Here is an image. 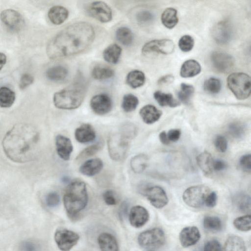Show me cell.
Returning a JSON list of instances; mask_svg holds the SVG:
<instances>
[{"mask_svg": "<svg viewBox=\"0 0 251 251\" xmlns=\"http://www.w3.org/2000/svg\"><path fill=\"white\" fill-rule=\"evenodd\" d=\"M104 202L109 205H114L117 203V199L114 192L111 190H106L103 194Z\"/></svg>", "mask_w": 251, "mask_h": 251, "instance_id": "53", "label": "cell"}, {"mask_svg": "<svg viewBox=\"0 0 251 251\" xmlns=\"http://www.w3.org/2000/svg\"><path fill=\"white\" fill-rule=\"evenodd\" d=\"M174 77L172 75H168L162 76L158 80V84L160 85H163L169 83H171L173 81Z\"/></svg>", "mask_w": 251, "mask_h": 251, "instance_id": "58", "label": "cell"}, {"mask_svg": "<svg viewBox=\"0 0 251 251\" xmlns=\"http://www.w3.org/2000/svg\"><path fill=\"white\" fill-rule=\"evenodd\" d=\"M48 16L50 21L53 24L59 25L63 23L68 18L69 12L62 6L55 5L50 9Z\"/></svg>", "mask_w": 251, "mask_h": 251, "instance_id": "23", "label": "cell"}, {"mask_svg": "<svg viewBox=\"0 0 251 251\" xmlns=\"http://www.w3.org/2000/svg\"><path fill=\"white\" fill-rule=\"evenodd\" d=\"M149 218L148 211L142 206H134L130 211L129 221L133 227L139 228L143 226L148 222Z\"/></svg>", "mask_w": 251, "mask_h": 251, "instance_id": "17", "label": "cell"}, {"mask_svg": "<svg viewBox=\"0 0 251 251\" xmlns=\"http://www.w3.org/2000/svg\"><path fill=\"white\" fill-rule=\"evenodd\" d=\"M201 71L199 63L195 60L185 61L181 66L180 74L183 77H191L198 75Z\"/></svg>", "mask_w": 251, "mask_h": 251, "instance_id": "26", "label": "cell"}, {"mask_svg": "<svg viewBox=\"0 0 251 251\" xmlns=\"http://www.w3.org/2000/svg\"><path fill=\"white\" fill-rule=\"evenodd\" d=\"M136 18L139 24H147L153 20V16L149 11L142 10L137 13Z\"/></svg>", "mask_w": 251, "mask_h": 251, "instance_id": "47", "label": "cell"}, {"mask_svg": "<svg viewBox=\"0 0 251 251\" xmlns=\"http://www.w3.org/2000/svg\"><path fill=\"white\" fill-rule=\"evenodd\" d=\"M15 93L7 87L0 88V106L8 108L12 105L15 100Z\"/></svg>", "mask_w": 251, "mask_h": 251, "instance_id": "33", "label": "cell"}, {"mask_svg": "<svg viewBox=\"0 0 251 251\" xmlns=\"http://www.w3.org/2000/svg\"><path fill=\"white\" fill-rule=\"evenodd\" d=\"M103 143L100 142L90 146L82 151L76 157L77 161H82L97 153L102 148Z\"/></svg>", "mask_w": 251, "mask_h": 251, "instance_id": "41", "label": "cell"}, {"mask_svg": "<svg viewBox=\"0 0 251 251\" xmlns=\"http://www.w3.org/2000/svg\"><path fill=\"white\" fill-rule=\"evenodd\" d=\"M39 141V133L31 124L15 125L5 135L2 142L8 158L17 163L30 162L34 158Z\"/></svg>", "mask_w": 251, "mask_h": 251, "instance_id": "2", "label": "cell"}, {"mask_svg": "<svg viewBox=\"0 0 251 251\" xmlns=\"http://www.w3.org/2000/svg\"><path fill=\"white\" fill-rule=\"evenodd\" d=\"M203 227L209 230L220 231L223 227L221 219L216 216H205L203 220Z\"/></svg>", "mask_w": 251, "mask_h": 251, "instance_id": "39", "label": "cell"}, {"mask_svg": "<svg viewBox=\"0 0 251 251\" xmlns=\"http://www.w3.org/2000/svg\"><path fill=\"white\" fill-rule=\"evenodd\" d=\"M95 37V30L90 24L84 22L74 23L52 38L47 47V53L51 59L78 54L92 44Z\"/></svg>", "mask_w": 251, "mask_h": 251, "instance_id": "1", "label": "cell"}, {"mask_svg": "<svg viewBox=\"0 0 251 251\" xmlns=\"http://www.w3.org/2000/svg\"><path fill=\"white\" fill-rule=\"evenodd\" d=\"M143 194L151 205L156 208H161L168 203L167 195L164 190L159 186L146 187L143 190Z\"/></svg>", "mask_w": 251, "mask_h": 251, "instance_id": "14", "label": "cell"}, {"mask_svg": "<svg viewBox=\"0 0 251 251\" xmlns=\"http://www.w3.org/2000/svg\"><path fill=\"white\" fill-rule=\"evenodd\" d=\"M88 200L85 183L75 180L68 186L63 197V202L68 215L75 217L86 206Z\"/></svg>", "mask_w": 251, "mask_h": 251, "instance_id": "3", "label": "cell"}, {"mask_svg": "<svg viewBox=\"0 0 251 251\" xmlns=\"http://www.w3.org/2000/svg\"><path fill=\"white\" fill-rule=\"evenodd\" d=\"M203 251H222L221 246L217 240H211L205 243Z\"/></svg>", "mask_w": 251, "mask_h": 251, "instance_id": "52", "label": "cell"}, {"mask_svg": "<svg viewBox=\"0 0 251 251\" xmlns=\"http://www.w3.org/2000/svg\"><path fill=\"white\" fill-rule=\"evenodd\" d=\"M115 35L118 41L124 46H128L133 43V34L132 31L127 27L122 26L118 28Z\"/></svg>", "mask_w": 251, "mask_h": 251, "instance_id": "34", "label": "cell"}, {"mask_svg": "<svg viewBox=\"0 0 251 251\" xmlns=\"http://www.w3.org/2000/svg\"><path fill=\"white\" fill-rule=\"evenodd\" d=\"M0 19L9 30L14 32L21 30L25 25L24 19L22 15L18 11L11 9L1 11L0 14Z\"/></svg>", "mask_w": 251, "mask_h": 251, "instance_id": "13", "label": "cell"}, {"mask_svg": "<svg viewBox=\"0 0 251 251\" xmlns=\"http://www.w3.org/2000/svg\"><path fill=\"white\" fill-rule=\"evenodd\" d=\"M153 97L158 103L161 106L175 107L180 105L179 102L175 99L171 94L165 93L157 91L154 92Z\"/></svg>", "mask_w": 251, "mask_h": 251, "instance_id": "29", "label": "cell"}, {"mask_svg": "<svg viewBox=\"0 0 251 251\" xmlns=\"http://www.w3.org/2000/svg\"><path fill=\"white\" fill-rule=\"evenodd\" d=\"M59 196L56 192H50L46 197V204L50 207H56L59 204Z\"/></svg>", "mask_w": 251, "mask_h": 251, "instance_id": "49", "label": "cell"}, {"mask_svg": "<svg viewBox=\"0 0 251 251\" xmlns=\"http://www.w3.org/2000/svg\"><path fill=\"white\" fill-rule=\"evenodd\" d=\"M68 74V70L64 66L60 65L50 68L46 73L47 78L53 81L64 80L67 76Z\"/></svg>", "mask_w": 251, "mask_h": 251, "instance_id": "31", "label": "cell"}, {"mask_svg": "<svg viewBox=\"0 0 251 251\" xmlns=\"http://www.w3.org/2000/svg\"><path fill=\"white\" fill-rule=\"evenodd\" d=\"M34 81L33 76L29 74H23L20 79L19 88L22 89H25L30 85Z\"/></svg>", "mask_w": 251, "mask_h": 251, "instance_id": "50", "label": "cell"}, {"mask_svg": "<svg viewBox=\"0 0 251 251\" xmlns=\"http://www.w3.org/2000/svg\"><path fill=\"white\" fill-rule=\"evenodd\" d=\"M137 132V128L134 125L130 123H127L123 125L120 132L129 140L133 138L136 135Z\"/></svg>", "mask_w": 251, "mask_h": 251, "instance_id": "46", "label": "cell"}, {"mask_svg": "<svg viewBox=\"0 0 251 251\" xmlns=\"http://www.w3.org/2000/svg\"><path fill=\"white\" fill-rule=\"evenodd\" d=\"M233 225L238 230L248 231L251 230V215H246L236 218L233 221Z\"/></svg>", "mask_w": 251, "mask_h": 251, "instance_id": "43", "label": "cell"}, {"mask_svg": "<svg viewBox=\"0 0 251 251\" xmlns=\"http://www.w3.org/2000/svg\"><path fill=\"white\" fill-rule=\"evenodd\" d=\"M200 238L199 230L194 226L183 228L179 235L180 243L184 248L194 245L199 241Z\"/></svg>", "mask_w": 251, "mask_h": 251, "instance_id": "16", "label": "cell"}, {"mask_svg": "<svg viewBox=\"0 0 251 251\" xmlns=\"http://www.w3.org/2000/svg\"><path fill=\"white\" fill-rule=\"evenodd\" d=\"M210 192V189L207 186H193L185 190L182 198L187 205L193 208H199L204 204L205 199Z\"/></svg>", "mask_w": 251, "mask_h": 251, "instance_id": "7", "label": "cell"}, {"mask_svg": "<svg viewBox=\"0 0 251 251\" xmlns=\"http://www.w3.org/2000/svg\"><path fill=\"white\" fill-rule=\"evenodd\" d=\"M213 37L219 44H226L230 40L231 29L229 24L225 22L218 23L213 29Z\"/></svg>", "mask_w": 251, "mask_h": 251, "instance_id": "19", "label": "cell"}, {"mask_svg": "<svg viewBox=\"0 0 251 251\" xmlns=\"http://www.w3.org/2000/svg\"><path fill=\"white\" fill-rule=\"evenodd\" d=\"M214 144L217 150L221 152H224L227 150V142L223 135H217L214 139Z\"/></svg>", "mask_w": 251, "mask_h": 251, "instance_id": "48", "label": "cell"}, {"mask_svg": "<svg viewBox=\"0 0 251 251\" xmlns=\"http://www.w3.org/2000/svg\"><path fill=\"white\" fill-rule=\"evenodd\" d=\"M145 75L143 72L139 70H133L127 75L126 81L132 88H137L143 85L145 82Z\"/></svg>", "mask_w": 251, "mask_h": 251, "instance_id": "32", "label": "cell"}, {"mask_svg": "<svg viewBox=\"0 0 251 251\" xmlns=\"http://www.w3.org/2000/svg\"><path fill=\"white\" fill-rule=\"evenodd\" d=\"M223 251H246L244 241L237 235L230 236L225 242Z\"/></svg>", "mask_w": 251, "mask_h": 251, "instance_id": "28", "label": "cell"}, {"mask_svg": "<svg viewBox=\"0 0 251 251\" xmlns=\"http://www.w3.org/2000/svg\"><path fill=\"white\" fill-rule=\"evenodd\" d=\"M228 130L230 135L234 138H240L245 133V128L242 123L239 122H233L228 126Z\"/></svg>", "mask_w": 251, "mask_h": 251, "instance_id": "44", "label": "cell"}, {"mask_svg": "<svg viewBox=\"0 0 251 251\" xmlns=\"http://www.w3.org/2000/svg\"><path fill=\"white\" fill-rule=\"evenodd\" d=\"M159 139L160 142L164 145H167L170 143L167 134L165 131H163L159 134Z\"/></svg>", "mask_w": 251, "mask_h": 251, "instance_id": "59", "label": "cell"}, {"mask_svg": "<svg viewBox=\"0 0 251 251\" xmlns=\"http://www.w3.org/2000/svg\"><path fill=\"white\" fill-rule=\"evenodd\" d=\"M161 19L163 25L166 27L173 28L178 21L176 10L172 7L167 8L162 13Z\"/></svg>", "mask_w": 251, "mask_h": 251, "instance_id": "30", "label": "cell"}, {"mask_svg": "<svg viewBox=\"0 0 251 251\" xmlns=\"http://www.w3.org/2000/svg\"><path fill=\"white\" fill-rule=\"evenodd\" d=\"M139 114L146 124H152L159 119L162 112L154 105L148 104L140 109Z\"/></svg>", "mask_w": 251, "mask_h": 251, "instance_id": "22", "label": "cell"}, {"mask_svg": "<svg viewBox=\"0 0 251 251\" xmlns=\"http://www.w3.org/2000/svg\"><path fill=\"white\" fill-rule=\"evenodd\" d=\"M86 10L90 16L101 23H108L112 19V12L110 7L103 1L91 2L87 5Z\"/></svg>", "mask_w": 251, "mask_h": 251, "instance_id": "11", "label": "cell"}, {"mask_svg": "<svg viewBox=\"0 0 251 251\" xmlns=\"http://www.w3.org/2000/svg\"><path fill=\"white\" fill-rule=\"evenodd\" d=\"M122 51V48L118 45L111 44L103 50V57L108 63L116 64L119 60Z\"/></svg>", "mask_w": 251, "mask_h": 251, "instance_id": "27", "label": "cell"}, {"mask_svg": "<svg viewBox=\"0 0 251 251\" xmlns=\"http://www.w3.org/2000/svg\"><path fill=\"white\" fill-rule=\"evenodd\" d=\"M75 136L79 143H86L93 141L95 139L96 133L91 125L84 124L76 129Z\"/></svg>", "mask_w": 251, "mask_h": 251, "instance_id": "20", "label": "cell"}, {"mask_svg": "<svg viewBox=\"0 0 251 251\" xmlns=\"http://www.w3.org/2000/svg\"><path fill=\"white\" fill-rule=\"evenodd\" d=\"M107 145L112 159L121 161L125 159L129 148V139L120 132L113 133L109 135Z\"/></svg>", "mask_w": 251, "mask_h": 251, "instance_id": "6", "label": "cell"}, {"mask_svg": "<svg viewBox=\"0 0 251 251\" xmlns=\"http://www.w3.org/2000/svg\"><path fill=\"white\" fill-rule=\"evenodd\" d=\"M139 103L138 98L133 94L125 95L123 99L122 107L124 111L130 112L134 111Z\"/></svg>", "mask_w": 251, "mask_h": 251, "instance_id": "40", "label": "cell"}, {"mask_svg": "<svg viewBox=\"0 0 251 251\" xmlns=\"http://www.w3.org/2000/svg\"><path fill=\"white\" fill-rule=\"evenodd\" d=\"M196 160L198 165L205 175L208 176L212 174L214 160L209 152H202L197 157Z\"/></svg>", "mask_w": 251, "mask_h": 251, "instance_id": "25", "label": "cell"}, {"mask_svg": "<svg viewBox=\"0 0 251 251\" xmlns=\"http://www.w3.org/2000/svg\"><path fill=\"white\" fill-rule=\"evenodd\" d=\"M103 167V162L100 158L87 160L79 168L80 172L86 176H92L98 174Z\"/></svg>", "mask_w": 251, "mask_h": 251, "instance_id": "21", "label": "cell"}, {"mask_svg": "<svg viewBox=\"0 0 251 251\" xmlns=\"http://www.w3.org/2000/svg\"><path fill=\"white\" fill-rule=\"evenodd\" d=\"M148 158L145 154H139L134 156L130 160V167L135 173L143 172L148 164Z\"/></svg>", "mask_w": 251, "mask_h": 251, "instance_id": "36", "label": "cell"}, {"mask_svg": "<svg viewBox=\"0 0 251 251\" xmlns=\"http://www.w3.org/2000/svg\"><path fill=\"white\" fill-rule=\"evenodd\" d=\"M6 62V56L2 52H0V70L3 67Z\"/></svg>", "mask_w": 251, "mask_h": 251, "instance_id": "60", "label": "cell"}, {"mask_svg": "<svg viewBox=\"0 0 251 251\" xmlns=\"http://www.w3.org/2000/svg\"><path fill=\"white\" fill-rule=\"evenodd\" d=\"M210 63L213 69L221 73H227L233 68L234 59L226 52L216 51L210 55Z\"/></svg>", "mask_w": 251, "mask_h": 251, "instance_id": "9", "label": "cell"}, {"mask_svg": "<svg viewBox=\"0 0 251 251\" xmlns=\"http://www.w3.org/2000/svg\"><path fill=\"white\" fill-rule=\"evenodd\" d=\"M170 141L176 142L180 138L181 131L178 129H172L167 134Z\"/></svg>", "mask_w": 251, "mask_h": 251, "instance_id": "56", "label": "cell"}, {"mask_svg": "<svg viewBox=\"0 0 251 251\" xmlns=\"http://www.w3.org/2000/svg\"><path fill=\"white\" fill-rule=\"evenodd\" d=\"M251 77L244 73H233L227 78L229 89L238 100H245L251 94Z\"/></svg>", "mask_w": 251, "mask_h": 251, "instance_id": "5", "label": "cell"}, {"mask_svg": "<svg viewBox=\"0 0 251 251\" xmlns=\"http://www.w3.org/2000/svg\"><path fill=\"white\" fill-rule=\"evenodd\" d=\"M91 75L94 79L102 80L112 77L114 75V72L107 66L97 65L92 69Z\"/></svg>", "mask_w": 251, "mask_h": 251, "instance_id": "35", "label": "cell"}, {"mask_svg": "<svg viewBox=\"0 0 251 251\" xmlns=\"http://www.w3.org/2000/svg\"><path fill=\"white\" fill-rule=\"evenodd\" d=\"M175 47L174 42L170 39L153 40L146 43L143 46L142 52L144 54L152 52L169 54L174 51Z\"/></svg>", "mask_w": 251, "mask_h": 251, "instance_id": "12", "label": "cell"}, {"mask_svg": "<svg viewBox=\"0 0 251 251\" xmlns=\"http://www.w3.org/2000/svg\"><path fill=\"white\" fill-rule=\"evenodd\" d=\"M194 87L189 84L182 83L177 92L179 100L183 103L188 104L194 93Z\"/></svg>", "mask_w": 251, "mask_h": 251, "instance_id": "38", "label": "cell"}, {"mask_svg": "<svg viewBox=\"0 0 251 251\" xmlns=\"http://www.w3.org/2000/svg\"><path fill=\"white\" fill-rule=\"evenodd\" d=\"M234 202L236 207L244 213L251 211V198L247 194L241 193L234 198Z\"/></svg>", "mask_w": 251, "mask_h": 251, "instance_id": "37", "label": "cell"}, {"mask_svg": "<svg viewBox=\"0 0 251 251\" xmlns=\"http://www.w3.org/2000/svg\"><path fill=\"white\" fill-rule=\"evenodd\" d=\"M127 203L124 202L122 204L120 209V214L122 215H125L127 211Z\"/></svg>", "mask_w": 251, "mask_h": 251, "instance_id": "61", "label": "cell"}, {"mask_svg": "<svg viewBox=\"0 0 251 251\" xmlns=\"http://www.w3.org/2000/svg\"><path fill=\"white\" fill-rule=\"evenodd\" d=\"M85 88L77 84L56 92L53 101L59 109L71 110L78 108L82 103L85 97Z\"/></svg>", "mask_w": 251, "mask_h": 251, "instance_id": "4", "label": "cell"}, {"mask_svg": "<svg viewBox=\"0 0 251 251\" xmlns=\"http://www.w3.org/2000/svg\"><path fill=\"white\" fill-rule=\"evenodd\" d=\"M90 106L96 114L103 115L110 111L112 107V102L108 95L100 94L94 96L91 99Z\"/></svg>", "mask_w": 251, "mask_h": 251, "instance_id": "15", "label": "cell"}, {"mask_svg": "<svg viewBox=\"0 0 251 251\" xmlns=\"http://www.w3.org/2000/svg\"><path fill=\"white\" fill-rule=\"evenodd\" d=\"M227 167L226 163L223 160L217 159L214 160L213 164V170L221 171L225 170Z\"/></svg>", "mask_w": 251, "mask_h": 251, "instance_id": "57", "label": "cell"}, {"mask_svg": "<svg viewBox=\"0 0 251 251\" xmlns=\"http://www.w3.org/2000/svg\"><path fill=\"white\" fill-rule=\"evenodd\" d=\"M164 231L160 228H154L141 232L138 237L139 245L145 249L161 247L165 243Z\"/></svg>", "mask_w": 251, "mask_h": 251, "instance_id": "8", "label": "cell"}, {"mask_svg": "<svg viewBox=\"0 0 251 251\" xmlns=\"http://www.w3.org/2000/svg\"><path fill=\"white\" fill-rule=\"evenodd\" d=\"M217 195L215 192H211L209 193L205 199L204 203L208 207H214L217 203Z\"/></svg>", "mask_w": 251, "mask_h": 251, "instance_id": "55", "label": "cell"}, {"mask_svg": "<svg viewBox=\"0 0 251 251\" xmlns=\"http://www.w3.org/2000/svg\"><path fill=\"white\" fill-rule=\"evenodd\" d=\"M98 242L101 251H119L116 238L109 233H101L98 237Z\"/></svg>", "mask_w": 251, "mask_h": 251, "instance_id": "24", "label": "cell"}, {"mask_svg": "<svg viewBox=\"0 0 251 251\" xmlns=\"http://www.w3.org/2000/svg\"><path fill=\"white\" fill-rule=\"evenodd\" d=\"M38 246L33 241L26 240L21 243L20 251H37Z\"/></svg>", "mask_w": 251, "mask_h": 251, "instance_id": "54", "label": "cell"}, {"mask_svg": "<svg viewBox=\"0 0 251 251\" xmlns=\"http://www.w3.org/2000/svg\"></svg>", "mask_w": 251, "mask_h": 251, "instance_id": "62", "label": "cell"}, {"mask_svg": "<svg viewBox=\"0 0 251 251\" xmlns=\"http://www.w3.org/2000/svg\"><path fill=\"white\" fill-rule=\"evenodd\" d=\"M222 88L220 79L215 77H210L204 83V90L208 93L216 94L219 93Z\"/></svg>", "mask_w": 251, "mask_h": 251, "instance_id": "42", "label": "cell"}, {"mask_svg": "<svg viewBox=\"0 0 251 251\" xmlns=\"http://www.w3.org/2000/svg\"><path fill=\"white\" fill-rule=\"evenodd\" d=\"M239 165L241 168L247 172L251 170V155L247 154L243 155L239 159Z\"/></svg>", "mask_w": 251, "mask_h": 251, "instance_id": "51", "label": "cell"}, {"mask_svg": "<svg viewBox=\"0 0 251 251\" xmlns=\"http://www.w3.org/2000/svg\"><path fill=\"white\" fill-rule=\"evenodd\" d=\"M55 145L59 157L64 160H69L73 150L71 140L62 135H57L55 137Z\"/></svg>", "mask_w": 251, "mask_h": 251, "instance_id": "18", "label": "cell"}, {"mask_svg": "<svg viewBox=\"0 0 251 251\" xmlns=\"http://www.w3.org/2000/svg\"><path fill=\"white\" fill-rule=\"evenodd\" d=\"M79 236L76 233L64 228L56 230L54 240L61 251H70L78 242Z\"/></svg>", "mask_w": 251, "mask_h": 251, "instance_id": "10", "label": "cell"}, {"mask_svg": "<svg viewBox=\"0 0 251 251\" xmlns=\"http://www.w3.org/2000/svg\"><path fill=\"white\" fill-rule=\"evenodd\" d=\"M194 45V40L193 37L189 35H183L178 41L179 49L184 52L190 51L193 49Z\"/></svg>", "mask_w": 251, "mask_h": 251, "instance_id": "45", "label": "cell"}]
</instances>
